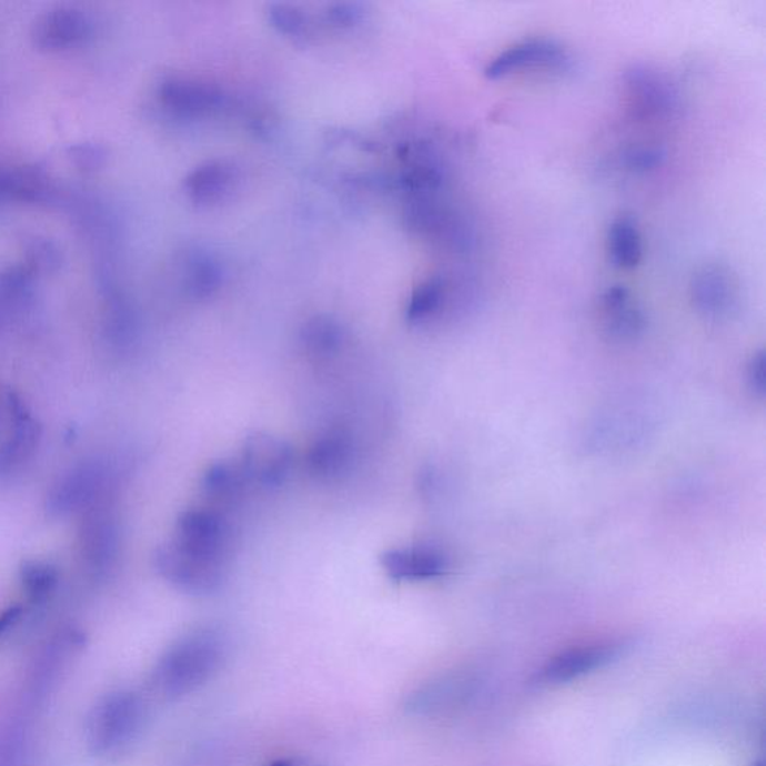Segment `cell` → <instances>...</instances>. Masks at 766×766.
<instances>
[{
	"label": "cell",
	"instance_id": "cell-1",
	"mask_svg": "<svg viewBox=\"0 0 766 766\" xmlns=\"http://www.w3.org/2000/svg\"><path fill=\"white\" fill-rule=\"evenodd\" d=\"M226 641L213 627H200L183 635L165 649L154 665L150 686L163 699L191 695L221 671Z\"/></svg>",
	"mask_w": 766,
	"mask_h": 766
},
{
	"label": "cell",
	"instance_id": "cell-2",
	"mask_svg": "<svg viewBox=\"0 0 766 766\" xmlns=\"http://www.w3.org/2000/svg\"><path fill=\"white\" fill-rule=\"evenodd\" d=\"M145 704L131 691L111 692L97 701L85 720V743L94 756L109 757L128 750L140 737Z\"/></svg>",
	"mask_w": 766,
	"mask_h": 766
},
{
	"label": "cell",
	"instance_id": "cell-3",
	"mask_svg": "<svg viewBox=\"0 0 766 766\" xmlns=\"http://www.w3.org/2000/svg\"><path fill=\"white\" fill-rule=\"evenodd\" d=\"M115 484L113 464L102 458L84 460L58 477L47 497V510L54 516L83 515L110 502Z\"/></svg>",
	"mask_w": 766,
	"mask_h": 766
},
{
	"label": "cell",
	"instance_id": "cell-4",
	"mask_svg": "<svg viewBox=\"0 0 766 766\" xmlns=\"http://www.w3.org/2000/svg\"><path fill=\"white\" fill-rule=\"evenodd\" d=\"M154 567L172 587L195 596L218 592L226 576V562L193 553L172 540L159 546Z\"/></svg>",
	"mask_w": 766,
	"mask_h": 766
},
{
	"label": "cell",
	"instance_id": "cell-5",
	"mask_svg": "<svg viewBox=\"0 0 766 766\" xmlns=\"http://www.w3.org/2000/svg\"><path fill=\"white\" fill-rule=\"evenodd\" d=\"M40 425L24 400L0 383V475L19 471L37 451Z\"/></svg>",
	"mask_w": 766,
	"mask_h": 766
},
{
	"label": "cell",
	"instance_id": "cell-6",
	"mask_svg": "<svg viewBox=\"0 0 766 766\" xmlns=\"http://www.w3.org/2000/svg\"><path fill=\"white\" fill-rule=\"evenodd\" d=\"M79 551L90 575L103 578L114 570L120 553V526L111 501L83 514Z\"/></svg>",
	"mask_w": 766,
	"mask_h": 766
},
{
	"label": "cell",
	"instance_id": "cell-7",
	"mask_svg": "<svg viewBox=\"0 0 766 766\" xmlns=\"http://www.w3.org/2000/svg\"><path fill=\"white\" fill-rule=\"evenodd\" d=\"M691 299L701 315L713 321L733 315L739 303V283L730 266L709 262L692 275Z\"/></svg>",
	"mask_w": 766,
	"mask_h": 766
},
{
	"label": "cell",
	"instance_id": "cell-8",
	"mask_svg": "<svg viewBox=\"0 0 766 766\" xmlns=\"http://www.w3.org/2000/svg\"><path fill=\"white\" fill-rule=\"evenodd\" d=\"M571 67V56L565 47L548 38H532L516 42L503 50L485 68L490 80L502 79L526 71V69H546V71H565Z\"/></svg>",
	"mask_w": 766,
	"mask_h": 766
},
{
	"label": "cell",
	"instance_id": "cell-9",
	"mask_svg": "<svg viewBox=\"0 0 766 766\" xmlns=\"http://www.w3.org/2000/svg\"><path fill=\"white\" fill-rule=\"evenodd\" d=\"M172 541L193 553L226 562L231 548V531L218 512L198 507L184 511L179 516Z\"/></svg>",
	"mask_w": 766,
	"mask_h": 766
},
{
	"label": "cell",
	"instance_id": "cell-10",
	"mask_svg": "<svg viewBox=\"0 0 766 766\" xmlns=\"http://www.w3.org/2000/svg\"><path fill=\"white\" fill-rule=\"evenodd\" d=\"M240 462L249 481L270 488L283 484L290 475L292 450L282 439L253 433L243 443Z\"/></svg>",
	"mask_w": 766,
	"mask_h": 766
},
{
	"label": "cell",
	"instance_id": "cell-11",
	"mask_svg": "<svg viewBox=\"0 0 766 766\" xmlns=\"http://www.w3.org/2000/svg\"><path fill=\"white\" fill-rule=\"evenodd\" d=\"M624 649L623 643L608 641V643H596L581 645L566 649L551 658L548 664L542 668L537 675V682L544 686H555V684L570 683L572 679L583 677V675L599 669L615 661Z\"/></svg>",
	"mask_w": 766,
	"mask_h": 766
},
{
	"label": "cell",
	"instance_id": "cell-12",
	"mask_svg": "<svg viewBox=\"0 0 766 766\" xmlns=\"http://www.w3.org/2000/svg\"><path fill=\"white\" fill-rule=\"evenodd\" d=\"M624 85L632 105L639 114L664 118L677 109V90L657 69L634 64L624 74Z\"/></svg>",
	"mask_w": 766,
	"mask_h": 766
},
{
	"label": "cell",
	"instance_id": "cell-13",
	"mask_svg": "<svg viewBox=\"0 0 766 766\" xmlns=\"http://www.w3.org/2000/svg\"><path fill=\"white\" fill-rule=\"evenodd\" d=\"M381 565L394 581H427L441 578L450 571V558L433 545H412L389 550L382 554Z\"/></svg>",
	"mask_w": 766,
	"mask_h": 766
},
{
	"label": "cell",
	"instance_id": "cell-14",
	"mask_svg": "<svg viewBox=\"0 0 766 766\" xmlns=\"http://www.w3.org/2000/svg\"><path fill=\"white\" fill-rule=\"evenodd\" d=\"M93 24L84 11L60 7L47 12L34 24V42L46 50H68L92 33Z\"/></svg>",
	"mask_w": 766,
	"mask_h": 766
},
{
	"label": "cell",
	"instance_id": "cell-15",
	"mask_svg": "<svg viewBox=\"0 0 766 766\" xmlns=\"http://www.w3.org/2000/svg\"><path fill=\"white\" fill-rule=\"evenodd\" d=\"M475 678L468 673H451L429 682L409 696L406 708L417 716H433L457 707L472 693Z\"/></svg>",
	"mask_w": 766,
	"mask_h": 766
},
{
	"label": "cell",
	"instance_id": "cell-16",
	"mask_svg": "<svg viewBox=\"0 0 766 766\" xmlns=\"http://www.w3.org/2000/svg\"><path fill=\"white\" fill-rule=\"evenodd\" d=\"M354 455V442L350 432L334 427L322 433L308 452V471L320 480L340 475L350 466Z\"/></svg>",
	"mask_w": 766,
	"mask_h": 766
},
{
	"label": "cell",
	"instance_id": "cell-17",
	"mask_svg": "<svg viewBox=\"0 0 766 766\" xmlns=\"http://www.w3.org/2000/svg\"><path fill=\"white\" fill-rule=\"evenodd\" d=\"M167 109L180 114H201L213 110L221 102V94L210 85L184 79H170L159 90Z\"/></svg>",
	"mask_w": 766,
	"mask_h": 766
},
{
	"label": "cell",
	"instance_id": "cell-18",
	"mask_svg": "<svg viewBox=\"0 0 766 766\" xmlns=\"http://www.w3.org/2000/svg\"><path fill=\"white\" fill-rule=\"evenodd\" d=\"M249 477L240 460H219L206 467L202 488L219 502H234L246 488Z\"/></svg>",
	"mask_w": 766,
	"mask_h": 766
},
{
	"label": "cell",
	"instance_id": "cell-19",
	"mask_svg": "<svg viewBox=\"0 0 766 766\" xmlns=\"http://www.w3.org/2000/svg\"><path fill=\"white\" fill-rule=\"evenodd\" d=\"M608 252L611 261L618 269L632 270L643 260V236L635 219L618 216L608 230Z\"/></svg>",
	"mask_w": 766,
	"mask_h": 766
},
{
	"label": "cell",
	"instance_id": "cell-20",
	"mask_svg": "<svg viewBox=\"0 0 766 766\" xmlns=\"http://www.w3.org/2000/svg\"><path fill=\"white\" fill-rule=\"evenodd\" d=\"M234 182V170L225 162H209L193 171L187 180L189 195L195 202L209 204L221 200Z\"/></svg>",
	"mask_w": 766,
	"mask_h": 766
},
{
	"label": "cell",
	"instance_id": "cell-21",
	"mask_svg": "<svg viewBox=\"0 0 766 766\" xmlns=\"http://www.w3.org/2000/svg\"><path fill=\"white\" fill-rule=\"evenodd\" d=\"M301 342L310 356L326 360L337 354L342 347L343 330L333 318L316 316L304 325Z\"/></svg>",
	"mask_w": 766,
	"mask_h": 766
},
{
	"label": "cell",
	"instance_id": "cell-22",
	"mask_svg": "<svg viewBox=\"0 0 766 766\" xmlns=\"http://www.w3.org/2000/svg\"><path fill=\"white\" fill-rule=\"evenodd\" d=\"M21 587L30 601L46 602L54 595L59 585V571L51 563L26 562L20 570Z\"/></svg>",
	"mask_w": 766,
	"mask_h": 766
},
{
	"label": "cell",
	"instance_id": "cell-23",
	"mask_svg": "<svg viewBox=\"0 0 766 766\" xmlns=\"http://www.w3.org/2000/svg\"><path fill=\"white\" fill-rule=\"evenodd\" d=\"M445 281L442 278H433L416 288L406 309L407 321L423 322L432 318L441 310L445 301Z\"/></svg>",
	"mask_w": 766,
	"mask_h": 766
},
{
	"label": "cell",
	"instance_id": "cell-24",
	"mask_svg": "<svg viewBox=\"0 0 766 766\" xmlns=\"http://www.w3.org/2000/svg\"><path fill=\"white\" fill-rule=\"evenodd\" d=\"M221 283V269L216 262L202 253L192 256L188 264L187 285L189 292L198 299L212 294Z\"/></svg>",
	"mask_w": 766,
	"mask_h": 766
},
{
	"label": "cell",
	"instance_id": "cell-25",
	"mask_svg": "<svg viewBox=\"0 0 766 766\" xmlns=\"http://www.w3.org/2000/svg\"><path fill=\"white\" fill-rule=\"evenodd\" d=\"M645 329L644 313L632 303L606 312V333L617 342H629L638 337Z\"/></svg>",
	"mask_w": 766,
	"mask_h": 766
},
{
	"label": "cell",
	"instance_id": "cell-26",
	"mask_svg": "<svg viewBox=\"0 0 766 766\" xmlns=\"http://www.w3.org/2000/svg\"><path fill=\"white\" fill-rule=\"evenodd\" d=\"M665 152L658 148H647V145H639V148H632L624 152L622 161L627 170L635 172H647L654 170L664 162Z\"/></svg>",
	"mask_w": 766,
	"mask_h": 766
},
{
	"label": "cell",
	"instance_id": "cell-27",
	"mask_svg": "<svg viewBox=\"0 0 766 766\" xmlns=\"http://www.w3.org/2000/svg\"><path fill=\"white\" fill-rule=\"evenodd\" d=\"M270 19L273 21L274 28L281 30L282 33L291 34V37H299L308 30V20L292 7H271Z\"/></svg>",
	"mask_w": 766,
	"mask_h": 766
},
{
	"label": "cell",
	"instance_id": "cell-28",
	"mask_svg": "<svg viewBox=\"0 0 766 766\" xmlns=\"http://www.w3.org/2000/svg\"><path fill=\"white\" fill-rule=\"evenodd\" d=\"M765 354L764 352H759V354H756L753 356L750 364H748V372H747V377H748V383H750V389L755 391L757 395H760V397H764L765 395V382H766V372H765Z\"/></svg>",
	"mask_w": 766,
	"mask_h": 766
},
{
	"label": "cell",
	"instance_id": "cell-29",
	"mask_svg": "<svg viewBox=\"0 0 766 766\" xmlns=\"http://www.w3.org/2000/svg\"><path fill=\"white\" fill-rule=\"evenodd\" d=\"M627 303H631V292L623 285L608 288L604 296H602V304H604L605 312L622 308V305Z\"/></svg>",
	"mask_w": 766,
	"mask_h": 766
},
{
	"label": "cell",
	"instance_id": "cell-30",
	"mask_svg": "<svg viewBox=\"0 0 766 766\" xmlns=\"http://www.w3.org/2000/svg\"><path fill=\"white\" fill-rule=\"evenodd\" d=\"M329 16L335 24L346 26L355 23V21L360 19L361 10L359 6L344 3V6H335L333 10L329 12Z\"/></svg>",
	"mask_w": 766,
	"mask_h": 766
},
{
	"label": "cell",
	"instance_id": "cell-31",
	"mask_svg": "<svg viewBox=\"0 0 766 766\" xmlns=\"http://www.w3.org/2000/svg\"><path fill=\"white\" fill-rule=\"evenodd\" d=\"M20 617V606H10V608H7L6 611H2V613H0V638H2V636L11 629V627L16 626Z\"/></svg>",
	"mask_w": 766,
	"mask_h": 766
},
{
	"label": "cell",
	"instance_id": "cell-32",
	"mask_svg": "<svg viewBox=\"0 0 766 766\" xmlns=\"http://www.w3.org/2000/svg\"><path fill=\"white\" fill-rule=\"evenodd\" d=\"M269 766H299L294 759H279Z\"/></svg>",
	"mask_w": 766,
	"mask_h": 766
}]
</instances>
